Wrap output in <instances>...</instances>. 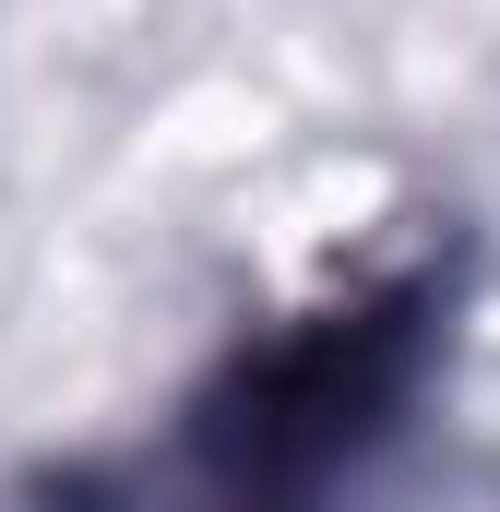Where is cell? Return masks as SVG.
<instances>
[{
	"mask_svg": "<svg viewBox=\"0 0 500 512\" xmlns=\"http://www.w3.org/2000/svg\"><path fill=\"white\" fill-rule=\"evenodd\" d=\"M417 310L429 298H358V310H322L286 346L239 358L227 393L203 405L191 465L215 489L262 501V512H298V489L322 465H346L358 441H381V417L405 405V382H417Z\"/></svg>",
	"mask_w": 500,
	"mask_h": 512,
	"instance_id": "1",
	"label": "cell"
}]
</instances>
